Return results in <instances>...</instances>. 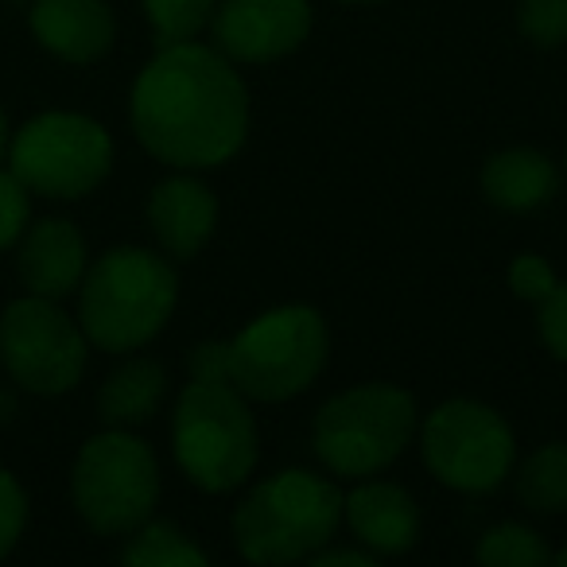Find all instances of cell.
<instances>
[{
  "instance_id": "cell-14",
  "label": "cell",
  "mask_w": 567,
  "mask_h": 567,
  "mask_svg": "<svg viewBox=\"0 0 567 567\" xmlns=\"http://www.w3.org/2000/svg\"><path fill=\"white\" fill-rule=\"evenodd\" d=\"M90 268V249L82 229L71 218H40L28 221L24 237L17 241V276L24 292L66 300L79 292L82 276Z\"/></svg>"
},
{
  "instance_id": "cell-7",
  "label": "cell",
  "mask_w": 567,
  "mask_h": 567,
  "mask_svg": "<svg viewBox=\"0 0 567 567\" xmlns=\"http://www.w3.org/2000/svg\"><path fill=\"white\" fill-rule=\"evenodd\" d=\"M159 458L133 427H105L79 447L71 466V502L97 536H128L159 505Z\"/></svg>"
},
{
  "instance_id": "cell-18",
  "label": "cell",
  "mask_w": 567,
  "mask_h": 567,
  "mask_svg": "<svg viewBox=\"0 0 567 567\" xmlns=\"http://www.w3.org/2000/svg\"><path fill=\"white\" fill-rule=\"evenodd\" d=\"M517 502L528 513H540V517L567 513V440L544 443L520 463Z\"/></svg>"
},
{
  "instance_id": "cell-31",
  "label": "cell",
  "mask_w": 567,
  "mask_h": 567,
  "mask_svg": "<svg viewBox=\"0 0 567 567\" xmlns=\"http://www.w3.org/2000/svg\"><path fill=\"white\" fill-rule=\"evenodd\" d=\"M551 564H559V567H567V548H559L556 556H551Z\"/></svg>"
},
{
  "instance_id": "cell-16",
  "label": "cell",
  "mask_w": 567,
  "mask_h": 567,
  "mask_svg": "<svg viewBox=\"0 0 567 567\" xmlns=\"http://www.w3.org/2000/svg\"><path fill=\"white\" fill-rule=\"evenodd\" d=\"M478 183L489 206H497L505 214H528L556 198L559 172L536 148H502L482 164Z\"/></svg>"
},
{
  "instance_id": "cell-28",
  "label": "cell",
  "mask_w": 567,
  "mask_h": 567,
  "mask_svg": "<svg viewBox=\"0 0 567 567\" xmlns=\"http://www.w3.org/2000/svg\"><path fill=\"white\" fill-rule=\"evenodd\" d=\"M311 564L316 567H373L378 556L365 551L362 544H358V548H331V544H323V548L311 556Z\"/></svg>"
},
{
  "instance_id": "cell-5",
  "label": "cell",
  "mask_w": 567,
  "mask_h": 567,
  "mask_svg": "<svg viewBox=\"0 0 567 567\" xmlns=\"http://www.w3.org/2000/svg\"><path fill=\"white\" fill-rule=\"evenodd\" d=\"M416 432V396L389 381H365L323 401L311 424V447L334 478L358 482L389 471L412 447Z\"/></svg>"
},
{
  "instance_id": "cell-30",
  "label": "cell",
  "mask_w": 567,
  "mask_h": 567,
  "mask_svg": "<svg viewBox=\"0 0 567 567\" xmlns=\"http://www.w3.org/2000/svg\"><path fill=\"white\" fill-rule=\"evenodd\" d=\"M9 136H12L9 113H4V105H0V164H4V156H9Z\"/></svg>"
},
{
  "instance_id": "cell-8",
  "label": "cell",
  "mask_w": 567,
  "mask_h": 567,
  "mask_svg": "<svg viewBox=\"0 0 567 567\" xmlns=\"http://www.w3.org/2000/svg\"><path fill=\"white\" fill-rule=\"evenodd\" d=\"M4 167L32 195L51 203H79L110 179L113 136L90 113L43 110L12 128Z\"/></svg>"
},
{
  "instance_id": "cell-4",
  "label": "cell",
  "mask_w": 567,
  "mask_h": 567,
  "mask_svg": "<svg viewBox=\"0 0 567 567\" xmlns=\"http://www.w3.org/2000/svg\"><path fill=\"white\" fill-rule=\"evenodd\" d=\"M342 494L316 471H276L234 509V544L249 564H300L334 540Z\"/></svg>"
},
{
  "instance_id": "cell-6",
  "label": "cell",
  "mask_w": 567,
  "mask_h": 567,
  "mask_svg": "<svg viewBox=\"0 0 567 567\" xmlns=\"http://www.w3.org/2000/svg\"><path fill=\"white\" fill-rule=\"evenodd\" d=\"M229 347V385L257 404H280L308 393L327 370L331 331L311 303H280L252 316Z\"/></svg>"
},
{
  "instance_id": "cell-11",
  "label": "cell",
  "mask_w": 567,
  "mask_h": 567,
  "mask_svg": "<svg viewBox=\"0 0 567 567\" xmlns=\"http://www.w3.org/2000/svg\"><path fill=\"white\" fill-rule=\"evenodd\" d=\"M311 24V0H218L210 43L229 63H276L308 43Z\"/></svg>"
},
{
  "instance_id": "cell-1",
  "label": "cell",
  "mask_w": 567,
  "mask_h": 567,
  "mask_svg": "<svg viewBox=\"0 0 567 567\" xmlns=\"http://www.w3.org/2000/svg\"><path fill=\"white\" fill-rule=\"evenodd\" d=\"M249 86L214 43H164L128 90L141 148L172 172H210L245 148Z\"/></svg>"
},
{
  "instance_id": "cell-15",
  "label": "cell",
  "mask_w": 567,
  "mask_h": 567,
  "mask_svg": "<svg viewBox=\"0 0 567 567\" xmlns=\"http://www.w3.org/2000/svg\"><path fill=\"white\" fill-rule=\"evenodd\" d=\"M342 520L373 556H404L420 540V509L412 494L378 474L358 478L354 489L342 494Z\"/></svg>"
},
{
  "instance_id": "cell-32",
  "label": "cell",
  "mask_w": 567,
  "mask_h": 567,
  "mask_svg": "<svg viewBox=\"0 0 567 567\" xmlns=\"http://www.w3.org/2000/svg\"><path fill=\"white\" fill-rule=\"evenodd\" d=\"M339 4H378V0H339Z\"/></svg>"
},
{
  "instance_id": "cell-23",
  "label": "cell",
  "mask_w": 567,
  "mask_h": 567,
  "mask_svg": "<svg viewBox=\"0 0 567 567\" xmlns=\"http://www.w3.org/2000/svg\"><path fill=\"white\" fill-rule=\"evenodd\" d=\"M28 517H32V505H28V489L9 466H0V559L12 556L17 544L28 533Z\"/></svg>"
},
{
  "instance_id": "cell-29",
  "label": "cell",
  "mask_w": 567,
  "mask_h": 567,
  "mask_svg": "<svg viewBox=\"0 0 567 567\" xmlns=\"http://www.w3.org/2000/svg\"><path fill=\"white\" fill-rule=\"evenodd\" d=\"M12 420H17V396H12L9 389L0 385V427L12 424Z\"/></svg>"
},
{
  "instance_id": "cell-10",
  "label": "cell",
  "mask_w": 567,
  "mask_h": 567,
  "mask_svg": "<svg viewBox=\"0 0 567 567\" xmlns=\"http://www.w3.org/2000/svg\"><path fill=\"white\" fill-rule=\"evenodd\" d=\"M90 339L63 300L24 292L0 311V365L32 396H63L86 378Z\"/></svg>"
},
{
  "instance_id": "cell-2",
  "label": "cell",
  "mask_w": 567,
  "mask_h": 567,
  "mask_svg": "<svg viewBox=\"0 0 567 567\" xmlns=\"http://www.w3.org/2000/svg\"><path fill=\"white\" fill-rule=\"evenodd\" d=\"M74 296L90 347L125 358L159 339V331L172 323L179 303V272L159 249L113 245L90 260Z\"/></svg>"
},
{
  "instance_id": "cell-12",
  "label": "cell",
  "mask_w": 567,
  "mask_h": 567,
  "mask_svg": "<svg viewBox=\"0 0 567 567\" xmlns=\"http://www.w3.org/2000/svg\"><path fill=\"white\" fill-rule=\"evenodd\" d=\"M218 214V195L198 179V172L167 175L148 195V229L156 249L172 260H195L210 245Z\"/></svg>"
},
{
  "instance_id": "cell-9",
  "label": "cell",
  "mask_w": 567,
  "mask_h": 567,
  "mask_svg": "<svg viewBox=\"0 0 567 567\" xmlns=\"http://www.w3.org/2000/svg\"><path fill=\"white\" fill-rule=\"evenodd\" d=\"M424 466L455 494H489L517 466V435L497 409L471 396L443 401L420 420Z\"/></svg>"
},
{
  "instance_id": "cell-22",
  "label": "cell",
  "mask_w": 567,
  "mask_h": 567,
  "mask_svg": "<svg viewBox=\"0 0 567 567\" xmlns=\"http://www.w3.org/2000/svg\"><path fill=\"white\" fill-rule=\"evenodd\" d=\"M517 28L533 48L551 51L567 43V0H517Z\"/></svg>"
},
{
  "instance_id": "cell-33",
  "label": "cell",
  "mask_w": 567,
  "mask_h": 567,
  "mask_svg": "<svg viewBox=\"0 0 567 567\" xmlns=\"http://www.w3.org/2000/svg\"><path fill=\"white\" fill-rule=\"evenodd\" d=\"M564 167H567V152H564Z\"/></svg>"
},
{
  "instance_id": "cell-25",
  "label": "cell",
  "mask_w": 567,
  "mask_h": 567,
  "mask_svg": "<svg viewBox=\"0 0 567 567\" xmlns=\"http://www.w3.org/2000/svg\"><path fill=\"white\" fill-rule=\"evenodd\" d=\"M556 268L540 257V252H520L509 265V292L525 303H536L540 308L551 292H556Z\"/></svg>"
},
{
  "instance_id": "cell-13",
  "label": "cell",
  "mask_w": 567,
  "mask_h": 567,
  "mask_svg": "<svg viewBox=\"0 0 567 567\" xmlns=\"http://www.w3.org/2000/svg\"><path fill=\"white\" fill-rule=\"evenodd\" d=\"M28 28L48 55L71 66L97 63L117 43V17L110 0H32Z\"/></svg>"
},
{
  "instance_id": "cell-24",
  "label": "cell",
  "mask_w": 567,
  "mask_h": 567,
  "mask_svg": "<svg viewBox=\"0 0 567 567\" xmlns=\"http://www.w3.org/2000/svg\"><path fill=\"white\" fill-rule=\"evenodd\" d=\"M28 221H32V190L0 164V252L17 249Z\"/></svg>"
},
{
  "instance_id": "cell-3",
  "label": "cell",
  "mask_w": 567,
  "mask_h": 567,
  "mask_svg": "<svg viewBox=\"0 0 567 567\" xmlns=\"http://www.w3.org/2000/svg\"><path fill=\"white\" fill-rule=\"evenodd\" d=\"M172 451L183 478L203 494L241 489L260 463L252 401L229 381L190 378L175 396Z\"/></svg>"
},
{
  "instance_id": "cell-26",
  "label": "cell",
  "mask_w": 567,
  "mask_h": 567,
  "mask_svg": "<svg viewBox=\"0 0 567 567\" xmlns=\"http://www.w3.org/2000/svg\"><path fill=\"white\" fill-rule=\"evenodd\" d=\"M536 331H540V342L548 347V354L567 362V284H556V292L540 303Z\"/></svg>"
},
{
  "instance_id": "cell-17",
  "label": "cell",
  "mask_w": 567,
  "mask_h": 567,
  "mask_svg": "<svg viewBox=\"0 0 567 567\" xmlns=\"http://www.w3.org/2000/svg\"><path fill=\"white\" fill-rule=\"evenodd\" d=\"M167 370L156 358L125 354V362L97 389V416L105 427H141L164 409Z\"/></svg>"
},
{
  "instance_id": "cell-27",
  "label": "cell",
  "mask_w": 567,
  "mask_h": 567,
  "mask_svg": "<svg viewBox=\"0 0 567 567\" xmlns=\"http://www.w3.org/2000/svg\"><path fill=\"white\" fill-rule=\"evenodd\" d=\"M187 373L203 381H229V347L218 339L195 342L187 354Z\"/></svg>"
},
{
  "instance_id": "cell-20",
  "label": "cell",
  "mask_w": 567,
  "mask_h": 567,
  "mask_svg": "<svg viewBox=\"0 0 567 567\" xmlns=\"http://www.w3.org/2000/svg\"><path fill=\"white\" fill-rule=\"evenodd\" d=\"M551 556L556 551L548 548V540L517 520H502V525L486 528L478 548H474V559L486 567H540L551 564Z\"/></svg>"
},
{
  "instance_id": "cell-19",
  "label": "cell",
  "mask_w": 567,
  "mask_h": 567,
  "mask_svg": "<svg viewBox=\"0 0 567 567\" xmlns=\"http://www.w3.org/2000/svg\"><path fill=\"white\" fill-rule=\"evenodd\" d=\"M121 559L128 567H206L210 556L172 520L148 517L141 528L125 536Z\"/></svg>"
},
{
  "instance_id": "cell-21",
  "label": "cell",
  "mask_w": 567,
  "mask_h": 567,
  "mask_svg": "<svg viewBox=\"0 0 567 567\" xmlns=\"http://www.w3.org/2000/svg\"><path fill=\"white\" fill-rule=\"evenodd\" d=\"M214 4L218 0H141L144 20H148L156 43H187L210 28Z\"/></svg>"
}]
</instances>
